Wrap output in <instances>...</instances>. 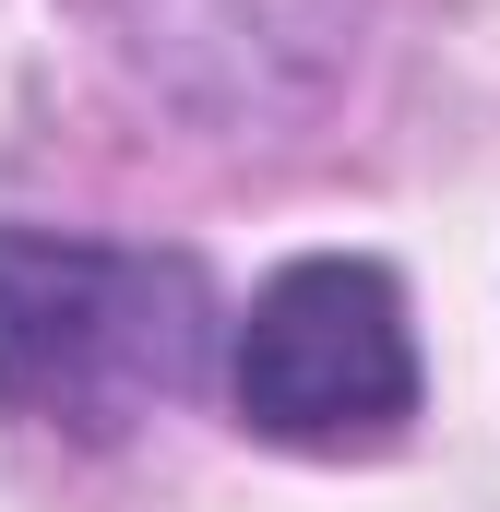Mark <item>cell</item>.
<instances>
[{
  "label": "cell",
  "mask_w": 500,
  "mask_h": 512,
  "mask_svg": "<svg viewBox=\"0 0 500 512\" xmlns=\"http://www.w3.org/2000/svg\"><path fill=\"white\" fill-rule=\"evenodd\" d=\"M203 370V274L179 251L0 239V405L48 429H131Z\"/></svg>",
  "instance_id": "obj_1"
},
{
  "label": "cell",
  "mask_w": 500,
  "mask_h": 512,
  "mask_svg": "<svg viewBox=\"0 0 500 512\" xmlns=\"http://www.w3.org/2000/svg\"><path fill=\"white\" fill-rule=\"evenodd\" d=\"M239 417L262 441L298 453H346L381 441L393 417H417V346H405V298L381 262H298L250 298L239 322Z\"/></svg>",
  "instance_id": "obj_2"
}]
</instances>
